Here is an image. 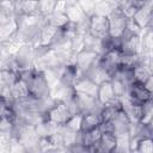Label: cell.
<instances>
[{"label": "cell", "instance_id": "5", "mask_svg": "<svg viewBox=\"0 0 153 153\" xmlns=\"http://www.w3.org/2000/svg\"><path fill=\"white\" fill-rule=\"evenodd\" d=\"M100 54L88 47H85L84 49H81L80 51H78L74 56V63L78 66V68L80 69V72L82 74L86 73L87 69H90L99 59Z\"/></svg>", "mask_w": 153, "mask_h": 153}, {"label": "cell", "instance_id": "8", "mask_svg": "<svg viewBox=\"0 0 153 153\" xmlns=\"http://www.w3.org/2000/svg\"><path fill=\"white\" fill-rule=\"evenodd\" d=\"M108 124H109L110 130H111L114 134H116V135L118 136V135L129 134V129H130V126H131V121H130V118L128 117V115L126 114V111L121 108V109L115 114V116L112 117V120H111Z\"/></svg>", "mask_w": 153, "mask_h": 153}, {"label": "cell", "instance_id": "17", "mask_svg": "<svg viewBox=\"0 0 153 153\" xmlns=\"http://www.w3.org/2000/svg\"><path fill=\"white\" fill-rule=\"evenodd\" d=\"M65 14L67 16L68 20L74 22V23H76V24L80 23V22H82L84 19L87 18V17L85 16V13L81 11V8L78 6L76 2H74V4H69V5L67 6V8H66Z\"/></svg>", "mask_w": 153, "mask_h": 153}, {"label": "cell", "instance_id": "27", "mask_svg": "<svg viewBox=\"0 0 153 153\" xmlns=\"http://www.w3.org/2000/svg\"><path fill=\"white\" fill-rule=\"evenodd\" d=\"M38 1H39V0H38Z\"/></svg>", "mask_w": 153, "mask_h": 153}, {"label": "cell", "instance_id": "7", "mask_svg": "<svg viewBox=\"0 0 153 153\" xmlns=\"http://www.w3.org/2000/svg\"><path fill=\"white\" fill-rule=\"evenodd\" d=\"M130 20L143 31L147 27H152V0H147L142 7L137 8L130 17Z\"/></svg>", "mask_w": 153, "mask_h": 153}, {"label": "cell", "instance_id": "4", "mask_svg": "<svg viewBox=\"0 0 153 153\" xmlns=\"http://www.w3.org/2000/svg\"><path fill=\"white\" fill-rule=\"evenodd\" d=\"M130 102L134 104L143 105L148 102L152 100V90L147 88L145 84L137 82V81H131L128 85L127 88V94H126Z\"/></svg>", "mask_w": 153, "mask_h": 153}, {"label": "cell", "instance_id": "21", "mask_svg": "<svg viewBox=\"0 0 153 153\" xmlns=\"http://www.w3.org/2000/svg\"><path fill=\"white\" fill-rule=\"evenodd\" d=\"M110 80H111V85H112L115 96H116L117 98H121V97H123V96L127 94L128 85H127L123 80H121V79H118V78H111Z\"/></svg>", "mask_w": 153, "mask_h": 153}, {"label": "cell", "instance_id": "1", "mask_svg": "<svg viewBox=\"0 0 153 153\" xmlns=\"http://www.w3.org/2000/svg\"><path fill=\"white\" fill-rule=\"evenodd\" d=\"M18 74H19V78L26 81L31 97L36 99H44L50 96L51 90L45 79L43 71L31 67V68L20 69Z\"/></svg>", "mask_w": 153, "mask_h": 153}, {"label": "cell", "instance_id": "3", "mask_svg": "<svg viewBox=\"0 0 153 153\" xmlns=\"http://www.w3.org/2000/svg\"><path fill=\"white\" fill-rule=\"evenodd\" d=\"M128 19L117 7L108 16V36L111 38H122L127 31Z\"/></svg>", "mask_w": 153, "mask_h": 153}, {"label": "cell", "instance_id": "20", "mask_svg": "<svg viewBox=\"0 0 153 153\" xmlns=\"http://www.w3.org/2000/svg\"><path fill=\"white\" fill-rule=\"evenodd\" d=\"M16 128V121L8 117H0V134L1 135H11L13 134Z\"/></svg>", "mask_w": 153, "mask_h": 153}, {"label": "cell", "instance_id": "15", "mask_svg": "<svg viewBox=\"0 0 153 153\" xmlns=\"http://www.w3.org/2000/svg\"><path fill=\"white\" fill-rule=\"evenodd\" d=\"M102 124V120L99 112L97 111H86L81 114V123H80V131H87L94 129Z\"/></svg>", "mask_w": 153, "mask_h": 153}, {"label": "cell", "instance_id": "12", "mask_svg": "<svg viewBox=\"0 0 153 153\" xmlns=\"http://www.w3.org/2000/svg\"><path fill=\"white\" fill-rule=\"evenodd\" d=\"M97 84L94 81H92L88 76L86 75H81L73 85V90L75 93H80V94H88L92 97H96L97 93Z\"/></svg>", "mask_w": 153, "mask_h": 153}, {"label": "cell", "instance_id": "26", "mask_svg": "<svg viewBox=\"0 0 153 153\" xmlns=\"http://www.w3.org/2000/svg\"><path fill=\"white\" fill-rule=\"evenodd\" d=\"M140 1H142V2H145V1H147V0H140Z\"/></svg>", "mask_w": 153, "mask_h": 153}, {"label": "cell", "instance_id": "9", "mask_svg": "<svg viewBox=\"0 0 153 153\" xmlns=\"http://www.w3.org/2000/svg\"><path fill=\"white\" fill-rule=\"evenodd\" d=\"M82 75V73L80 72V69L78 68V66L75 63H66L60 68V73H59V84L65 85V86H69L73 87L74 82Z\"/></svg>", "mask_w": 153, "mask_h": 153}, {"label": "cell", "instance_id": "22", "mask_svg": "<svg viewBox=\"0 0 153 153\" xmlns=\"http://www.w3.org/2000/svg\"><path fill=\"white\" fill-rule=\"evenodd\" d=\"M38 2H39V14L43 17H48L54 12L57 0H39Z\"/></svg>", "mask_w": 153, "mask_h": 153}, {"label": "cell", "instance_id": "19", "mask_svg": "<svg viewBox=\"0 0 153 153\" xmlns=\"http://www.w3.org/2000/svg\"><path fill=\"white\" fill-rule=\"evenodd\" d=\"M80 123H81V112H78V114L71 115V117L66 121V123L62 127H63V129H66L68 131L79 133L80 131Z\"/></svg>", "mask_w": 153, "mask_h": 153}, {"label": "cell", "instance_id": "23", "mask_svg": "<svg viewBox=\"0 0 153 153\" xmlns=\"http://www.w3.org/2000/svg\"><path fill=\"white\" fill-rule=\"evenodd\" d=\"M98 0H75L78 6L81 8V11L85 13L86 17H90L94 13V7Z\"/></svg>", "mask_w": 153, "mask_h": 153}, {"label": "cell", "instance_id": "13", "mask_svg": "<svg viewBox=\"0 0 153 153\" xmlns=\"http://www.w3.org/2000/svg\"><path fill=\"white\" fill-rule=\"evenodd\" d=\"M39 14L38 0H17L14 16H36Z\"/></svg>", "mask_w": 153, "mask_h": 153}, {"label": "cell", "instance_id": "2", "mask_svg": "<svg viewBox=\"0 0 153 153\" xmlns=\"http://www.w3.org/2000/svg\"><path fill=\"white\" fill-rule=\"evenodd\" d=\"M71 115H72V112L66 102L55 100L54 104L42 114V121L63 126L66 123V121L71 117Z\"/></svg>", "mask_w": 153, "mask_h": 153}, {"label": "cell", "instance_id": "10", "mask_svg": "<svg viewBox=\"0 0 153 153\" xmlns=\"http://www.w3.org/2000/svg\"><path fill=\"white\" fill-rule=\"evenodd\" d=\"M117 146V136L110 130H105L102 133L99 141L93 146V152L102 153H112L115 152Z\"/></svg>", "mask_w": 153, "mask_h": 153}, {"label": "cell", "instance_id": "25", "mask_svg": "<svg viewBox=\"0 0 153 153\" xmlns=\"http://www.w3.org/2000/svg\"><path fill=\"white\" fill-rule=\"evenodd\" d=\"M1 49H2V43L0 42V51H1Z\"/></svg>", "mask_w": 153, "mask_h": 153}, {"label": "cell", "instance_id": "14", "mask_svg": "<svg viewBox=\"0 0 153 153\" xmlns=\"http://www.w3.org/2000/svg\"><path fill=\"white\" fill-rule=\"evenodd\" d=\"M18 32V20L17 17H10L5 22L0 24V42L4 43L12 37H14Z\"/></svg>", "mask_w": 153, "mask_h": 153}, {"label": "cell", "instance_id": "18", "mask_svg": "<svg viewBox=\"0 0 153 153\" xmlns=\"http://www.w3.org/2000/svg\"><path fill=\"white\" fill-rule=\"evenodd\" d=\"M0 117H8L14 121L17 120V114L13 104L2 96H0Z\"/></svg>", "mask_w": 153, "mask_h": 153}, {"label": "cell", "instance_id": "6", "mask_svg": "<svg viewBox=\"0 0 153 153\" xmlns=\"http://www.w3.org/2000/svg\"><path fill=\"white\" fill-rule=\"evenodd\" d=\"M88 35L97 38L102 39L105 36H108V16H100L93 13L92 16L88 17Z\"/></svg>", "mask_w": 153, "mask_h": 153}, {"label": "cell", "instance_id": "24", "mask_svg": "<svg viewBox=\"0 0 153 153\" xmlns=\"http://www.w3.org/2000/svg\"><path fill=\"white\" fill-rule=\"evenodd\" d=\"M12 17H13V16H12ZM7 18H10V17H8V16H6V14L0 10V24H1L2 22H5Z\"/></svg>", "mask_w": 153, "mask_h": 153}, {"label": "cell", "instance_id": "11", "mask_svg": "<svg viewBox=\"0 0 153 153\" xmlns=\"http://www.w3.org/2000/svg\"><path fill=\"white\" fill-rule=\"evenodd\" d=\"M117 97L115 96V92H114V88H112V85H111V80H105V81L98 84L96 99L102 106L112 102Z\"/></svg>", "mask_w": 153, "mask_h": 153}, {"label": "cell", "instance_id": "16", "mask_svg": "<svg viewBox=\"0 0 153 153\" xmlns=\"http://www.w3.org/2000/svg\"><path fill=\"white\" fill-rule=\"evenodd\" d=\"M11 92H12V97L14 99V102H20L24 100L26 98L30 97V92H29V87L25 80H23L22 78H18L11 86Z\"/></svg>", "mask_w": 153, "mask_h": 153}]
</instances>
